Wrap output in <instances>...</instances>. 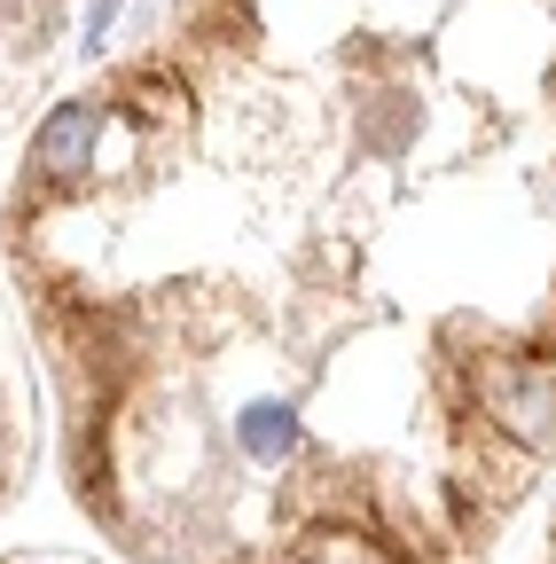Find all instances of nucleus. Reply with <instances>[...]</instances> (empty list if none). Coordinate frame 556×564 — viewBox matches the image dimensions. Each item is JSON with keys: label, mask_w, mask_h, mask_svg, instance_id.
Returning a JSON list of instances; mask_svg holds the SVG:
<instances>
[]
</instances>
